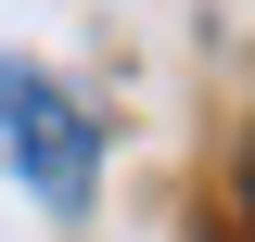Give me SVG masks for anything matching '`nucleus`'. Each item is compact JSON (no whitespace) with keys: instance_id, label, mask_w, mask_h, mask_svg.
<instances>
[{"instance_id":"1","label":"nucleus","mask_w":255,"mask_h":242,"mask_svg":"<svg viewBox=\"0 0 255 242\" xmlns=\"http://www.w3.org/2000/svg\"><path fill=\"white\" fill-rule=\"evenodd\" d=\"M0 166H13V179H26L51 217H77V204H90V179H102L90 115H77L38 64H0Z\"/></svg>"},{"instance_id":"2","label":"nucleus","mask_w":255,"mask_h":242,"mask_svg":"<svg viewBox=\"0 0 255 242\" xmlns=\"http://www.w3.org/2000/svg\"><path fill=\"white\" fill-rule=\"evenodd\" d=\"M243 217H255V140H243Z\"/></svg>"}]
</instances>
